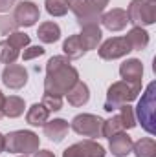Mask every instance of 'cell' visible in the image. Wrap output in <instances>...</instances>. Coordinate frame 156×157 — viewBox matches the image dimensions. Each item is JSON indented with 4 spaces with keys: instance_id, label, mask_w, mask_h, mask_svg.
<instances>
[{
    "instance_id": "cell-22",
    "label": "cell",
    "mask_w": 156,
    "mask_h": 157,
    "mask_svg": "<svg viewBox=\"0 0 156 157\" xmlns=\"http://www.w3.org/2000/svg\"><path fill=\"white\" fill-rule=\"evenodd\" d=\"M9 4H11V0H0V11H2V9H7Z\"/></svg>"
},
{
    "instance_id": "cell-7",
    "label": "cell",
    "mask_w": 156,
    "mask_h": 157,
    "mask_svg": "<svg viewBox=\"0 0 156 157\" xmlns=\"http://www.w3.org/2000/svg\"><path fill=\"white\" fill-rule=\"evenodd\" d=\"M4 82L11 88H18L26 82V71H22L20 68H7L4 71Z\"/></svg>"
},
{
    "instance_id": "cell-24",
    "label": "cell",
    "mask_w": 156,
    "mask_h": 157,
    "mask_svg": "<svg viewBox=\"0 0 156 157\" xmlns=\"http://www.w3.org/2000/svg\"><path fill=\"white\" fill-rule=\"evenodd\" d=\"M4 148V141H2V137H0V150Z\"/></svg>"
},
{
    "instance_id": "cell-13",
    "label": "cell",
    "mask_w": 156,
    "mask_h": 157,
    "mask_svg": "<svg viewBox=\"0 0 156 157\" xmlns=\"http://www.w3.org/2000/svg\"><path fill=\"white\" fill-rule=\"evenodd\" d=\"M59 35H61V31H59V28L55 24H44L39 29V37L44 42H55L59 39Z\"/></svg>"
},
{
    "instance_id": "cell-23",
    "label": "cell",
    "mask_w": 156,
    "mask_h": 157,
    "mask_svg": "<svg viewBox=\"0 0 156 157\" xmlns=\"http://www.w3.org/2000/svg\"><path fill=\"white\" fill-rule=\"evenodd\" d=\"M37 157H53L51 154H48V152H42V154H39Z\"/></svg>"
},
{
    "instance_id": "cell-4",
    "label": "cell",
    "mask_w": 156,
    "mask_h": 157,
    "mask_svg": "<svg viewBox=\"0 0 156 157\" xmlns=\"http://www.w3.org/2000/svg\"><path fill=\"white\" fill-rule=\"evenodd\" d=\"M105 152L101 146L92 144V143H84V144H76L70 150L64 152V157H103Z\"/></svg>"
},
{
    "instance_id": "cell-25",
    "label": "cell",
    "mask_w": 156,
    "mask_h": 157,
    "mask_svg": "<svg viewBox=\"0 0 156 157\" xmlns=\"http://www.w3.org/2000/svg\"><path fill=\"white\" fill-rule=\"evenodd\" d=\"M0 102H2V95H0ZM0 115H2V112H0Z\"/></svg>"
},
{
    "instance_id": "cell-16",
    "label": "cell",
    "mask_w": 156,
    "mask_h": 157,
    "mask_svg": "<svg viewBox=\"0 0 156 157\" xmlns=\"http://www.w3.org/2000/svg\"><path fill=\"white\" fill-rule=\"evenodd\" d=\"M46 9L51 15H64L68 9V2L66 0H46Z\"/></svg>"
},
{
    "instance_id": "cell-14",
    "label": "cell",
    "mask_w": 156,
    "mask_h": 157,
    "mask_svg": "<svg viewBox=\"0 0 156 157\" xmlns=\"http://www.w3.org/2000/svg\"><path fill=\"white\" fill-rule=\"evenodd\" d=\"M147 33L145 31H142V29H134L130 35H129V39H127V42H129V46L130 48H136V49H142L145 44H147Z\"/></svg>"
},
{
    "instance_id": "cell-10",
    "label": "cell",
    "mask_w": 156,
    "mask_h": 157,
    "mask_svg": "<svg viewBox=\"0 0 156 157\" xmlns=\"http://www.w3.org/2000/svg\"><path fill=\"white\" fill-rule=\"evenodd\" d=\"M142 64L138 60H129L123 64L121 68V75L125 78H132V80H138V77H142Z\"/></svg>"
},
{
    "instance_id": "cell-18",
    "label": "cell",
    "mask_w": 156,
    "mask_h": 157,
    "mask_svg": "<svg viewBox=\"0 0 156 157\" xmlns=\"http://www.w3.org/2000/svg\"><path fill=\"white\" fill-rule=\"evenodd\" d=\"M46 115H48V112L42 110V106H33L31 112H30V115H28V121L31 124H42V121L46 119Z\"/></svg>"
},
{
    "instance_id": "cell-15",
    "label": "cell",
    "mask_w": 156,
    "mask_h": 157,
    "mask_svg": "<svg viewBox=\"0 0 156 157\" xmlns=\"http://www.w3.org/2000/svg\"><path fill=\"white\" fill-rule=\"evenodd\" d=\"M136 155L138 157H154V143L151 139H143L136 143Z\"/></svg>"
},
{
    "instance_id": "cell-12",
    "label": "cell",
    "mask_w": 156,
    "mask_h": 157,
    "mask_svg": "<svg viewBox=\"0 0 156 157\" xmlns=\"http://www.w3.org/2000/svg\"><path fill=\"white\" fill-rule=\"evenodd\" d=\"M64 132H66L64 121H53L51 124L46 126V133H48L50 139H53V141H61L63 135H64Z\"/></svg>"
},
{
    "instance_id": "cell-20",
    "label": "cell",
    "mask_w": 156,
    "mask_h": 157,
    "mask_svg": "<svg viewBox=\"0 0 156 157\" xmlns=\"http://www.w3.org/2000/svg\"><path fill=\"white\" fill-rule=\"evenodd\" d=\"M22 112V102L18 101V99H9L7 101V108H6V113L7 115H18Z\"/></svg>"
},
{
    "instance_id": "cell-2",
    "label": "cell",
    "mask_w": 156,
    "mask_h": 157,
    "mask_svg": "<svg viewBox=\"0 0 156 157\" xmlns=\"http://www.w3.org/2000/svg\"><path fill=\"white\" fill-rule=\"evenodd\" d=\"M130 18H132V22L153 24L154 22V7H153V4L134 0L132 6H130Z\"/></svg>"
},
{
    "instance_id": "cell-19",
    "label": "cell",
    "mask_w": 156,
    "mask_h": 157,
    "mask_svg": "<svg viewBox=\"0 0 156 157\" xmlns=\"http://www.w3.org/2000/svg\"><path fill=\"white\" fill-rule=\"evenodd\" d=\"M74 104H81V102H86V99H88V90H86V86H79L77 90L74 91V93H70V97H68Z\"/></svg>"
},
{
    "instance_id": "cell-1",
    "label": "cell",
    "mask_w": 156,
    "mask_h": 157,
    "mask_svg": "<svg viewBox=\"0 0 156 157\" xmlns=\"http://www.w3.org/2000/svg\"><path fill=\"white\" fill-rule=\"evenodd\" d=\"M153 91H154V84H149L145 97L138 104V115L142 119L145 130L151 132V133L154 132V126H153Z\"/></svg>"
},
{
    "instance_id": "cell-8",
    "label": "cell",
    "mask_w": 156,
    "mask_h": 157,
    "mask_svg": "<svg viewBox=\"0 0 156 157\" xmlns=\"http://www.w3.org/2000/svg\"><path fill=\"white\" fill-rule=\"evenodd\" d=\"M130 146H132V143H130V139L127 137V135H116L112 141H110V148H112V154L117 157H123L129 154V150H130Z\"/></svg>"
},
{
    "instance_id": "cell-17",
    "label": "cell",
    "mask_w": 156,
    "mask_h": 157,
    "mask_svg": "<svg viewBox=\"0 0 156 157\" xmlns=\"http://www.w3.org/2000/svg\"><path fill=\"white\" fill-rule=\"evenodd\" d=\"M64 51H66V53H70L72 57H79V55L84 51V48H83V46H79V39H77V37H74V39H70V40H66V42H64Z\"/></svg>"
},
{
    "instance_id": "cell-9",
    "label": "cell",
    "mask_w": 156,
    "mask_h": 157,
    "mask_svg": "<svg viewBox=\"0 0 156 157\" xmlns=\"http://www.w3.org/2000/svg\"><path fill=\"white\" fill-rule=\"evenodd\" d=\"M103 22H105V26L110 28V29H121V28L125 26V22H127V15H125L123 11H117L116 9V11L105 15Z\"/></svg>"
},
{
    "instance_id": "cell-6",
    "label": "cell",
    "mask_w": 156,
    "mask_h": 157,
    "mask_svg": "<svg viewBox=\"0 0 156 157\" xmlns=\"http://www.w3.org/2000/svg\"><path fill=\"white\" fill-rule=\"evenodd\" d=\"M99 119L90 117V115H79L74 121V130L79 133H90V135H96L97 130H99Z\"/></svg>"
},
{
    "instance_id": "cell-11",
    "label": "cell",
    "mask_w": 156,
    "mask_h": 157,
    "mask_svg": "<svg viewBox=\"0 0 156 157\" xmlns=\"http://www.w3.org/2000/svg\"><path fill=\"white\" fill-rule=\"evenodd\" d=\"M22 137H24V139H18L17 133L11 135V141L15 143V144H13L15 150H28V146H30V148L35 146V135H33V133H26V132H24Z\"/></svg>"
},
{
    "instance_id": "cell-3",
    "label": "cell",
    "mask_w": 156,
    "mask_h": 157,
    "mask_svg": "<svg viewBox=\"0 0 156 157\" xmlns=\"http://www.w3.org/2000/svg\"><path fill=\"white\" fill-rule=\"evenodd\" d=\"M127 51H130V46L127 39H114V40H109L103 48H101V57L103 59H116V57H121L125 55Z\"/></svg>"
},
{
    "instance_id": "cell-21",
    "label": "cell",
    "mask_w": 156,
    "mask_h": 157,
    "mask_svg": "<svg viewBox=\"0 0 156 157\" xmlns=\"http://www.w3.org/2000/svg\"><path fill=\"white\" fill-rule=\"evenodd\" d=\"M42 53H44L42 48H30V51L24 53V59H31V57H35V55H42Z\"/></svg>"
},
{
    "instance_id": "cell-5",
    "label": "cell",
    "mask_w": 156,
    "mask_h": 157,
    "mask_svg": "<svg viewBox=\"0 0 156 157\" xmlns=\"http://www.w3.org/2000/svg\"><path fill=\"white\" fill-rule=\"evenodd\" d=\"M37 17H39V11H37V7H35L31 2H22V4H18V9H17V20H18V24H22V26H31V24L37 20Z\"/></svg>"
}]
</instances>
